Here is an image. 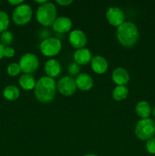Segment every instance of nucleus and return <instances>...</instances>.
I'll return each mask as SVG.
<instances>
[{
    "mask_svg": "<svg viewBox=\"0 0 155 156\" xmlns=\"http://www.w3.org/2000/svg\"><path fill=\"white\" fill-rule=\"evenodd\" d=\"M56 2L62 6H67L72 3V1L71 0H57Z\"/></svg>",
    "mask_w": 155,
    "mask_h": 156,
    "instance_id": "nucleus-27",
    "label": "nucleus"
},
{
    "mask_svg": "<svg viewBox=\"0 0 155 156\" xmlns=\"http://www.w3.org/2000/svg\"><path fill=\"white\" fill-rule=\"evenodd\" d=\"M106 17L108 22L114 27H118L125 22L124 12L118 7H110L106 11Z\"/></svg>",
    "mask_w": 155,
    "mask_h": 156,
    "instance_id": "nucleus-9",
    "label": "nucleus"
},
{
    "mask_svg": "<svg viewBox=\"0 0 155 156\" xmlns=\"http://www.w3.org/2000/svg\"><path fill=\"white\" fill-rule=\"evenodd\" d=\"M33 11L30 5L21 4L16 6L12 13V20L18 25H24L31 20Z\"/></svg>",
    "mask_w": 155,
    "mask_h": 156,
    "instance_id": "nucleus-6",
    "label": "nucleus"
},
{
    "mask_svg": "<svg viewBox=\"0 0 155 156\" xmlns=\"http://www.w3.org/2000/svg\"><path fill=\"white\" fill-rule=\"evenodd\" d=\"M74 62L78 65H87L90 63L92 59V54L90 50L87 48L78 49L73 56Z\"/></svg>",
    "mask_w": 155,
    "mask_h": 156,
    "instance_id": "nucleus-16",
    "label": "nucleus"
},
{
    "mask_svg": "<svg viewBox=\"0 0 155 156\" xmlns=\"http://www.w3.org/2000/svg\"><path fill=\"white\" fill-rule=\"evenodd\" d=\"M84 156H97L96 155H94V154H87V155H84Z\"/></svg>",
    "mask_w": 155,
    "mask_h": 156,
    "instance_id": "nucleus-31",
    "label": "nucleus"
},
{
    "mask_svg": "<svg viewBox=\"0 0 155 156\" xmlns=\"http://www.w3.org/2000/svg\"><path fill=\"white\" fill-rule=\"evenodd\" d=\"M15 50L11 47H5L3 50V57L12 58L15 56Z\"/></svg>",
    "mask_w": 155,
    "mask_h": 156,
    "instance_id": "nucleus-26",
    "label": "nucleus"
},
{
    "mask_svg": "<svg viewBox=\"0 0 155 156\" xmlns=\"http://www.w3.org/2000/svg\"><path fill=\"white\" fill-rule=\"evenodd\" d=\"M135 136L142 141H147L155 135V121L150 118L141 119L135 128Z\"/></svg>",
    "mask_w": 155,
    "mask_h": 156,
    "instance_id": "nucleus-4",
    "label": "nucleus"
},
{
    "mask_svg": "<svg viewBox=\"0 0 155 156\" xmlns=\"http://www.w3.org/2000/svg\"><path fill=\"white\" fill-rule=\"evenodd\" d=\"M13 41V34L9 30L2 32L0 36V42L4 47H9Z\"/></svg>",
    "mask_w": 155,
    "mask_h": 156,
    "instance_id": "nucleus-22",
    "label": "nucleus"
},
{
    "mask_svg": "<svg viewBox=\"0 0 155 156\" xmlns=\"http://www.w3.org/2000/svg\"><path fill=\"white\" fill-rule=\"evenodd\" d=\"M76 86L81 91H89L94 85V80L90 75L87 73H80L75 79Z\"/></svg>",
    "mask_w": 155,
    "mask_h": 156,
    "instance_id": "nucleus-13",
    "label": "nucleus"
},
{
    "mask_svg": "<svg viewBox=\"0 0 155 156\" xmlns=\"http://www.w3.org/2000/svg\"><path fill=\"white\" fill-rule=\"evenodd\" d=\"M68 40L72 47L76 49L84 48L87 44V37L81 30H73L70 32Z\"/></svg>",
    "mask_w": 155,
    "mask_h": 156,
    "instance_id": "nucleus-10",
    "label": "nucleus"
},
{
    "mask_svg": "<svg viewBox=\"0 0 155 156\" xmlns=\"http://www.w3.org/2000/svg\"><path fill=\"white\" fill-rule=\"evenodd\" d=\"M91 64L93 71L99 75H102L106 73L108 69V67H109L106 59L103 56H99V55L92 58Z\"/></svg>",
    "mask_w": 155,
    "mask_h": 156,
    "instance_id": "nucleus-14",
    "label": "nucleus"
},
{
    "mask_svg": "<svg viewBox=\"0 0 155 156\" xmlns=\"http://www.w3.org/2000/svg\"><path fill=\"white\" fill-rule=\"evenodd\" d=\"M129 94V90L124 85H117L112 91V98L114 100L122 101L127 98Z\"/></svg>",
    "mask_w": 155,
    "mask_h": 156,
    "instance_id": "nucleus-20",
    "label": "nucleus"
},
{
    "mask_svg": "<svg viewBox=\"0 0 155 156\" xmlns=\"http://www.w3.org/2000/svg\"><path fill=\"white\" fill-rule=\"evenodd\" d=\"M9 26V17L4 11H0V33L7 30Z\"/></svg>",
    "mask_w": 155,
    "mask_h": 156,
    "instance_id": "nucleus-21",
    "label": "nucleus"
},
{
    "mask_svg": "<svg viewBox=\"0 0 155 156\" xmlns=\"http://www.w3.org/2000/svg\"><path fill=\"white\" fill-rule=\"evenodd\" d=\"M36 81L31 74H23L19 79V85L25 91L33 89L36 85Z\"/></svg>",
    "mask_w": 155,
    "mask_h": 156,
    "instance_id": "nucleus-18",
    "label": "nucleus"
},
{
    "mask_svg": "<svg viewBox=\"0 0 155 156\" xmlns=\"http://www.w3.org/2000/svg\"><path fill=\"white\" fill-rule=\"evenodd\" d=\"M56 88L62 95H72L77 89L75 79L71 76H64L59 80L56 85Z\"/></svg>",
    "mask_w": 155,
    "mask_h": 156,
    "instance_id": "nucleus-8",
    "label": "nucleus"
},
{
    "mask_svg": "<svg viewBox=\"0 0 155 156\" xmlns=\"http://www.w3.org/2000/svg\"><path fill=\"white\" fill-rule=\"evenodd\" d=\"M3 96L5 97V98L11 101H15L19 98L20 91L18 87L15 86V85H8L3 91Z\"/></svg>",
    "mask_w": 155,
    "mask_h": 156,
    "instance_id": "nucleus-19",
    "label": "nucleus"
},
{
    "mask_svg": "<svg viewBox=\"0 0 155 156\" xmlns=\"http://www.w3.org/2000/svg\"><path fill=\"white\" fill-rule=\"evenodd\" d=\"M68 72L71 76H75L80 72V66L75 62H71L68 66Z\"/></svg>",
    "mask_w": 155,
    "mask_h": 156,
    "instance_id": "nucleus-24",
    "label": "nucleus"
},
{
    "mask_svg": "<svg viewBox=\"0 0 155 156\" xmlns=\"http://www.w3.org/2000/svg\"><path fill=\"white\" fill-rule=\"evenodd\" d=\"M146 150L150 154H155V137L147 140L146 143Z\"/></svg>",
    "mask_w": 155,
    "mask_h": 156,
    "instance_id": "nucleus-25",
    "label": "nucleus"
},
{
    "mask_svg": "<svg viewBox=\"0 0 155 156\" xmlns=\"http://www.w3.org/2000/svg\"><path fill=\"white\" fill-rule=\"evenodd\" d=\"M4 46L2 44H1V43H0V59L3 57V50H4Z\"/></svg>",
    "mask_w": 155,
    "mask_h": 156,
    "instance_id": "nucleus-29",
    "label": "nucleus"
},
{
    "mask_svg": "<svg viewBox=\"0 0 155 156\" xmlns=\"http://www.w3.org/2000/svg\"><path fill=\"white\" fill-rule=\"evenodd\" d=\"M18 64L24 74H31L37 69L40 62L36 55L32 53H27L21 56Z\"/></svg>",
    "mask_w": 155,
    "mask_h": 156,
    "instance_id": "nucleus-7",
    "label": "nucleus"
},
{
    "mask_svg": "<svg viewBox=\"0 0 155 156\" xmlns=\"http://www.w3.org/2000/svg\"><path fill=\"white\" fill-rule=\"evenodd\" d=\"M135 111L138 117H141V119H146L149 118L152 109L148 102L145 101H141L136 105Z\"/></svg>",
    "mask_w": 155,
    "mask_h": 156,
    "instance_id": "nucleus-17",
    "label": "nucleus"
},
{
    "mask_svg": "<svg viewBox=\"0 0 155 156\" xmlns=\"http://www.w3.org/2000/svg\"><path fill=\"white\" fill-rule=\"evenodd\" d=\"M44 70L48 77L53 79L61 74L62 66L59 61L54 59H50L46 62L44 65Z\"/></svg>",
    "mask_w": 155,
    "mask_h": 156,
    "instance_id": "nucleus-12",
    "label": "nucleus"
},
{
    "mask_svg": "<svg viewBox=\"0 0 155 156\" xmlns=\"http://www.w3.org/2000/svg\"><path fill=\"white\" fill-rule=\"evenodd\" d=\"M21 72V67H20L19 64L16 63V62L11 63L7 68L8 74L11 76H17L18 75L20 74Z\"/></svg>",
    "mask_w": 155,
    "mask_h": 156,
    "instance_id": "nucleus-23",
    "label": "nucleus"
},
{
    "mask_svg": "<svg viewBox=\"0 0 155 156\" xmlns=\"http://www.w3.org/2000/svg\"><path fill=\"white\" fill-rule=\"evenodd\" d=\"M56 88V84L54 79L48 76H43L36 81L34 88V94L40 102L48 104L54 98Z\"/></svg>",
    "mask_w": 155,
    "mask_h": 156,
    "instance_id": "nucleus-1",
    "label": "nucleus"
},
{
    "mask_svg": "<svg viewBox=\"0 0 155 156\" xmlns=\"http://www.w3.org/2000/svg\"><path fill=\"white\" fill-rule=\"evenodd\" d=\"M57 10L55 5L47 2L45 4L40 5L38 7L36 13V18L38 22L43 26L53 25V22L56 19Z\"/></svg>",
    "mask_w": 155,
    "mask_h": 156,
    "instance_id": "nucleus-3",
    "label": "nucleus"
},
{
    "mask_svg": "<svg viewBox=\"0 0 155 156\" xmlns=\"http://www.w3.org/2000/svg\"><path fill=\"white\" fill-rule=\"evenodd\" d=\"M9 2L10 3L11 5H12L18 6L19 5L23 4V3H24V1H22V0H9Z\"/></svg>",
    "mask_w": 155,
    "mask_h": 156,
    "instance_id": "nucleus-28",
    "label": "nucleus"
},
{
    "mask_svg": "<svg viewBox=\"0 0 155 156\" xmlns=\"http://www.w3.org/2000/svg\"><path fill=\"white\" fill-rule=\"evenodd\" d=\"M112 81L118 85H126L129 82V74L126 69L122 67H118L115 69L112 73Z\"/></svg>",
    "mask_w": 155,
    "mask_h": 156,
    "instance_id": "nucleus-15",
    "label": "nucleus"
},
{
    "mask_svg": "<svg viewBox=\"0 0 155 156\" xmlns=\"http://www.w3.org/2000/svg\"><path fill=\"white\" fill-rule=\"evenodd\" d=\"M62 43L60 40L56 37H47L41 42L40 49L43 54L47 57L55 56L62 50Z\"/></svg>",
    "mask_w": 155,
    "mask_h": 156,
    "instance_id": "nucleus-5",
    "label": "nucleus"
},
{
    "mask_svg": "<svg viewBox=\"0 0 155 156\" xmlns=\"http://www.w3.org/2000/svg\"><path fill=\"white\" fill-rule=\"evenodd\" d=\"M116 37L121 45L126 47H132L136 44L139 37V32L134 23L125 21L117 28Z\"/></svg>",
    "mask_w": 155,
    "mask_h": 156,
    "instance_id": "nucleus-2",
    "label": "nucleus"
},
{
    "mask_svg": "<svg viewBox=\"0 0 155 156\" xmlns=\"http://www.w3.org/2000/svg\"><path fill=\"white\" fill-rule=\"evenodd\" d=\"M36 3H39V4L40 5H43V4H45V3L47 2V1H46V0H43V1H40V0H36V1H34Z\"/></svg>",
    "mask_w": 155,
    "mask_h": 156,
    "instance_id": "nucleus-30",
    "label": "nucleus"
},
{
    "mask_svg": "<svg viewBox=\"0 0 155 156\" xmlns=\"http://www.w3.org/2000/svg\"><path fill=\"white\" fill-rule=\"evenodd\" d=\"M52 26H53V29L56 32L60 34L66 33L71 29L72 21L68 17L61 16L56 18Z\"/></svg>",
    "mask_w": 155,
    "mask_h": 156,
    "instance_id": "nucleus-11",
    "label": "nucleus"
},
{
    "mask_svg": "<svg viewBox=\"0 0 155 156\" xmlns=\"http://www.w3.org/2000/svg\"><path fill=\"white\" fill-rule=\"evenodd\" d=\"M152 113H153V115L155 117V107L153 108V109L152 110Z\"/></svg>",
    "mask_w": 155,
    "mask_h": 156,
    "instance_id": "nucleus-32",
    "label": "nucleus"
}]
</instances>
